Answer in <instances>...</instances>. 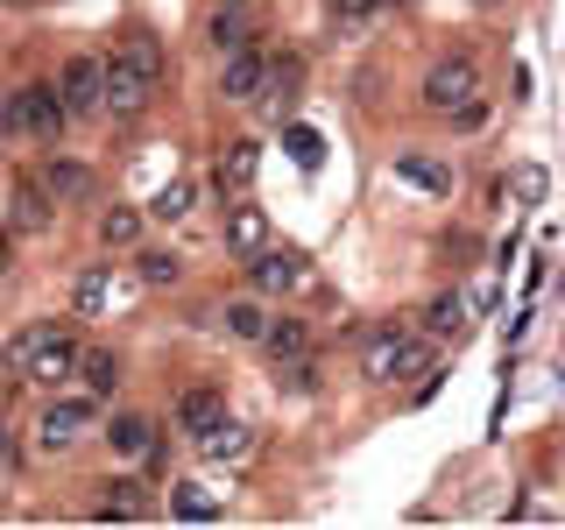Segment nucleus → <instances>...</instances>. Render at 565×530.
I'll use <instances>...</instances> for the list:
<instances>
[{
	"label": "nucleus",
	"mask_w": 565,
	"mask_h": 530,
	"mask_svg": "<svg viewBox=\"0 0 565 530\" xmlns=\"http://www.w3.org/2000/svg\"><path fill=\"white\" fill-rule=\"evenodd\" d=\"M0 368L35 382V389H57V382L78 375V332L57 326V318H35V326H22L8 347H0Z\"/></svg>",
	"instance_id": "nucleus-1"
},
{
	"label": "nucleus",
	"mask_w": 565,
	"mask_h": 530,
	"mask_svg": "<svg viewBox=\"0 0 565 530\" xmlns=\"http://www.w3.org/2000/svg\"><path fill=\"white\" fill-rule=\"evenodd\" d=\"M156 93H163V43H156V35H128V43L106 57V114L135 120V114H149Z\"/></svg>",
	"instance_id": "nucleus-2"
},
{
	"label": "nucleus",
	"mask_w": 565,
	"mask_h": 530,
	"mask_svg": "<svg viewBox=\"0 0 565 530\" xmlns=\"http://www.w3.org/2000/svg\"><path fill=\"white\" fill-rule=\"evenodd\" d=\"M0 128H8L14 141H35V149H57V135L71 128L57 78H29V85H14L8 106H0Z\"/></svg>",
	"instance_id": "nucleus-3"
},
{
	"label": "nucleus",
	"mask_w": 565,
	"mask_h": 530,
	"mask_svg": "<svg viewBox=\"0 0 565 530\" xmlns=\"http://www.w3.org/2000/svg\"><path fill=\"white\" fill-rule=\"evenodd\" d=\"M438 368V340H417V332H403V326H382V332H367V347H361V375L388 389V382H411V375H431Z\"/></svg>",
	"instance_id": "nucleus-4"
},
{
	"label": "nucleus",
	"mask_w": 565,
	"mask_h": 530,
	"mask_svg": "<svg viewBox=\"0 0 565 530\" xmlns=\"http://www.w3.org/2000/svg\"><path fill=\"white\" fill-rule=\"evenodd\" d=\"M93 432H99V403L93 396H50L43 411H35V453H43V459L78 453Z\"/></svg>",
	"instance_id": "nucleus-5"
},
{
	"label": "nucleus",
	"mask_w": 565,
	"mask_h": 530,
	"mask_svg": "<svg viewBox=\"0 0 565 530\" xmlns=\"http://www.w3.org/2000/svg\"><path fill=\"white\" fill-rule=\"evenodd\" d=\"M417 99H424V114H446V120H452L459 106L481 99V64H473V57H438L431 71H424Z\"/></svg>",
	"instance_id": "nucleus-6"
},
{
	"label": "nucleus",
	"mask_w": 565,
	"mask_h": 530,
	"mask_svg": "<svg viewBox=\"0 0 565 530\" xmlns=\"http://www.w3.org/2000/svg\"><path fill=\"white\" fill-rule=\"evenodd\" d=\"M57 93H64V114H71V120H93V114H106V57H93V50L64 57V71H57Z\"/></svg>",
	"instance_id": "nucleus-7"
},
{
	"label": "nucleus",
	"mask_w": 565,
	"mask_h": 530,
	"mask_svg": "<svg viewBox=\"0 0 565 530\" xmlns=\"http://www.w3.org/2000/svg\"><path fill=\"white\" fill-rule=\"evenodd\" d=\"M247 276H255L262 297H290V290H311V255L305 247H262L255 262H247Z\"/></svg>",
	"instance_id": "nucleus-8"
},
{
	"label": "nucleus",
	"mask_w": 565,
	"mask_h": 530,
	"mask_svg": "<svg viewBox=\"0 0 565 530\" xmlns=\"http://www.w3.org/2000/svg\"><path fill=\"white\" fill-rule=\"evenodd\" d=\"M220 241H226V255L234 262H255L262 247H269V212H262L255 199H226V212H220Z\"/></svg>",
	"instance_id": "nucleus-9"
},
{
	"label": "nucleus",
	"mask_w": 565,
	"mask_h": 530,
	"mask_svg": "<svg viewBox=\"0 0 565 530\" xmlns=\"http://www.w3.org/2000/svg\"><path fill=\"white\" fill-rule=\"evenodd\" d=\"M262 85H269V57H262L255 43L234 50V57H220V99L226 106H255Z\"/></svg>",
	"instance_id": "nucleus-10"
},
{
	"label": "nucleus",
	"mask_w": 565,
	"mask_h": 530,
	"mask_svg": "<svg viewBox=\"0 0 565 530\" xmlns=\"http://www.w3.org/2000/svg\"><path fill=\"white\" fill-rule=\"evenodd\" d=\"M8 220H14V234H50V226H57V199H50L43 170H22V177H14V205H8Z\"/></svg>",
	"instance_id": "nucleus-11"
},
{
	"label": "nucleus",
	"mask_w": 565,
	"mask_h": 530,
	"mask_svg": "<svg viewBox=\"0 0 565 530\" xmlns=\"http://www.w3.org/2000/svg\"><path fill=\"white\" fill-rule=\"evenodd\" d=\"M255 177H262V141H226L220 156H212V191L220 199H241V191H255Z\"/></svg>",
	"instance_id": "nucleus-12"
},
{
	"label": "nucleus",
	"mask_w": 565,
	"mask_h": 530,
	"mask_svg": "<svg viewBox=\"0 0 565 530\" xmlns=\"http://www.w3.org/2000/svg\"><path fill=\"white\" fill-rule=\"evenodd\" d=\"M220 417H226V389H212V382H191L184 396L170 403V424H177V432L191 438V446H199V438H205V432H212Z\"/></svg>",
	"instance_id": "nucleus-13"
},
{
	"label": "nucleus",
	"mask_w": 565,
	"mask_h": 530,
	"mask_svg": "<svg viewBox=\"0 0 565 530\" xmlns=\"http://www.w3.org/2000/svg\"><path fill=\"white\" fill-rule=\"evenodd\" d=\"M114 305H120V276H114V262H93V269L71 276V311H78V318H106Z\"/></svg>",
	"instance_id": "nucleus-14"
},
{
	"label": "nucleus",
	"mask_w": 565,
	"mask_h": 530,
	"mask_svg": "<svg viewBox=\"0 0 565 530\" xmlns=\"http://www.w3.org/2000/svg\"><path fill=\"white\" fill-rule=\"evenodd\" d=\"M35 170H43V184H50V199H57V205H85L99 191V177L85 170V163H71V156H43Z\"/></svg>",
	"instance_id": "nucleus-15"
},
{
	"label": "nucleus",
	"mask_w": 565,
	"mask_h": 530,
	"mask_svg": "<svg viewBox=\"0 0 565 530\" xmlns=\"http://www.w3.org/2000/svg\"><path fill=\"white\" fill-rule=\"evenodd\" d=\"M93 517L99 523H141V517H156V502H149L141 481H106V495L93 502Z\"/></svg>",
	"instance_id": "nucleus-16"
},
{
	"label": "nucleus",
	"mask_w": 565,
	"mask_h": 530,
	"mask_svg": "<svg viewBox=\"0 0 565 530\" xmlns=\"http://www.w3.org/2000/svg\"><path fill=\"white\" fill-rule=\"evenodd\" d=\"M396 177H403V184H417V191H431V199H452V163H438V156H424V149H403L396 156Z\"/></svg>",
	"instance_id": "nucleus-17"
},
{
	"label": "nucleus",
	"mask_w": 565,
	"mask_h": 530,
	"mask_svg": "<svg viewBox=\"0 0 565 530\" xmlns=\"http://www.w3.org/2000/svg\"><path fill=\"white\" fill-rule=\"evenodd\" d=\"M106 446H114L120 459H141V453H149L156 446V417H141V411H114V424H106Z\"/></svg>",
	"instance_id": "nucleus-18"
},
{
	"label": "nucleus",
	"mask_w": 565,
	"mask_h": 530,
	"mask_svg": "<svg viewBox=\"0 0 565 530\" xmlns=\"http://www.w3.org/2000/svg\"><path fill=\"white\" fill-rule=\"evenodd\" d=\"M199 453L212 459V467H241V459L255 453V432H247V424H226V417H220V424H212V432L199 438Z\"/></svg>",
	"instance_id": "nucleus-19"
},
{
	"label": "nucleus",
	"mask_w": 565,
	"mask_h": 530,
	"mask_svg": "<svg viewBox=\"0 0 565 530\" xmlns=\"http://www.w3.org/2000/svg\"><path fill=\"white\" fill-rule=\"evenodd\" d=\"M220 332H226V340L262 347V332H269V305H255V297H234V305H220Z\"/></svg>",
	"instance_id": "nucleus-20"
},
{
	"label": "nucleus",
	"mask_w": 565,
	"mask_h": 530,
	"mask_svg": "<svg viewBox=\"0 0 565 530\" xmlns=\"http://www.w3.org/2000/svg\"><path fill=\"white\" fill-rule=\"evenodd\" d=\"M205 43L220 50V57H234V50H247V43H255V29H247V8H226V0H220V14L205 22Z\"/></svg>",
	"instance_id": "nucleus-21"
},
{
	"label": "nucleus",
	"mask_w": 565,
	"mask_h": 530,
	"mask_svg": "<svg viewBox=\"0 0 565 530\" xmlns=\"http://www.w3.org/2000/svg\"><path fill=\"white\" fill-rule=\"evenodd\" d=\"M262 353H269V368H276V361H297V353H311L305 318H269V332H262Z\"/></svg>",
	"instance_id": "nucleus-22"
},
{
	"label": "nucleus",
	"mask_w": 565,
	"mask_h": 530,
	"mask_svg": "<svg viewBox=\"0 0 565 530\" xmlns=\"http://www.w3.org/2000/svg\"><path fill=\"white\" fill-rule=\"evenodd\" d=\"M78 382H85V396H114V389H120V361L106 347H78Z\"/></svg>",
	"instance_id": "nucleus-23"
},
{
	"label": "nucleus",
	"mask_w": 565,
	"mask_h": 530,
	"mask_svg": "<svg viewBox=\"0 0 565 530\" xmlns=\"http://www.w3.org/2000/svg\"><path fill=\"white\" fill-rule=\"evenodd\" d=\"M135 276L149 283V290H177V283H184V255H170V247H141Z\"/></svg>",
	"instance_id": "nucleus-24"
},
{
	"label": "nucleus",
	"mask_w": 565,
	"mask_h": 530,
	"mask_svg": "<svg viewBox=\"0 0 565 530\" xmlns=\"http://www.w3.org/2000/svg\"><path fill=\"white\" fill-rule=\"evenodd\" d=\"M382 14H388V0H332V35H347V43H353V35H367Z\"/></svg>",
	"instance_id": "nucleus-25"
},
{
	"label": "nucleus",
	"mask_w": 565,
	"mask_h": 530,
	"mask_svg": "<svg viewBox=\"0 0 565 530\" xmlns=\"http://www.w3.org/2000/svg\"><path fill=\"white\" fill-rule=\"evenodd\" d=\"M424 326H431V340H459V332H467V297L459 290L431 297V305H424Z\"/></svg>",
	"instance_id": "nucleus-26"
},
{
	"label": "nucleus",
	"mask_w": 565,
	"mask_h": 530,
	"mask_svg": "<svg viewBox=\"0 0 565 530\" xmlns=\"http://www.w3.org/2000/svg\"><path fill=\"white\" fill-rule=\"evenodd\" d=\"M141 241V212L135 205H106L99 212V247H135Z\"/></svg>",
	"instance_id": "nucleus-27"
},
{
	"label": "nucleus",
	"mask_w": 565,
	"mask_h": 530,
	"mask_svg": "<svg viewBox=\"0 0 565 530\" xmlns=\"http://www.w3.org/2000/svg\"><path fill=\"white\" fill-rule=\"evenodd\" d=\"M220 509H226V502H220V495H205L199 481H184V488L170 495V517H184V523H212Z\"/></svg>",
	"instance_id": "nucleus-28"
},
{
	"label": "nucleus",
	"mask_w": 565,
	"mask_h": 530,
	"mask_svg": "<svg viewBox=\"0 0 565 530\" xmlns=\"http://www.w3.org/2000/svg\"><path fill=\"white\" fill-rule=\"evenodd\" d=\"M318 382H326V368H318V353H297V361H276V389H290V396H311Z\"/></svg>",
	"instance_id": "nucleus-29"
},
{
	"label": "nucleus",
	"mask_w": 565,
	"mask_h": 530,
	"mask_svg": "<svg viewBox=\"0 0 565 530\" xmlns=\"http://www.w3.org/2000/svg\"><path fill=\"white\" fill-rule=\"evenodd\" d=\"M184 212H191V184H163V191L149 199V220H163V226H177Z\"/></svg>",
	"instance_id": "nucleus-30"
},
{
	"label": "nucleus",
	"mask_w": 565,
	"mask_h": 530,
	"mask_svg": "<svg viewBox=\"0 0 565 530\" xmlns=\"http://www.w3.org/2000/svg\"><path fill=\"white\" fill-rule=\"evenodd\" d=\"M282 149H290L305 170H318V163H326V141H318L311 128H282Z\"/></svg>",
	"instance_id": "nucleus-31"
},
{
	"label": "nucleus",
	"mask_w": 565,
	"mask_h": 530,
	"mask_svg": "<svg viewBox=\"0 0 565 530\" xmlns=\"http://www.w3.org/2000/svg\"><path fill=\"white\" fill-rule=\"evenodd\" d=\"M509 191H516V199H523V205H537V199H544V170H537V163H523V170H509Z\"/></svg>",
	"instance_id": "nucleus-32"
},
{
	"label": "nucleus",
	"mask_w": 565,
	"mask_h": 530,
	"mask_svg": "<svg viewBox=\"0 0 565 530\" xmlns=\"http://www.w3.org/2000/svg\"><path fill=\"white\" fill-rule=\"evenodd\" d=\"M14 467V432H8V417H0V474Z\"/></svg>",
	"instance_id": "nucleus-33"
},
{
	"label": "nucleus",
	"mask_w": 565,
	"mask_h": 530,
	"mask_svg": "<svg viewBox=\"0 0 565 530\" xmlns=\"http://www.w3.org/2000/svg\"><path fill=\"white\" fill-rule=\"evenodd\" d=\"M8 262H14V241H8V234H0V276H8Z\"/></svg>",
	"instance_id": "nucleus-34"
},
{
	"label": "nucleus",
	"mask_w": 565,
	"mask_h": 530,
	"mask_svg": "<svg viewBox=\"0 0 565 530\" xmlns=\"http://www.w3.org/2000/svg\"><path fill=\"white\" fill-rule=\"evenodd\" d=\"M226 8H262V0H226Z\"/></svg>",
	"instance_id": "nucleus-35"
},
{
	"label": "nucleus",
	"mask_w": 565,
	"mask_h": 530,
	"mask_svg": "<svg viewBox=\"0 0 565 530\" xmlns=\"http://www.w3.org/2000/svg\"><path fill=\"white\" fill-rule=\"evenodd\" d=\"M473 8H502V0H473Z\"/></svg>",
	"instance_id": "nucleus-36"
},
{
	"label": "nucleus",
	"mask_w": 565,
	"mask_h": 530,
	"mask_svg": "<svg viewBox=\"0 0 565 530\" xmlns=\"http://www.w3.org/2000/svg\"><path fill=\"white\" fill-rule=\"evenodd\" d=\"M0 135H8V128H0Z\"/></svg>",
	"instance_id": "nucleus-37"
}]
</instances>
